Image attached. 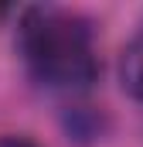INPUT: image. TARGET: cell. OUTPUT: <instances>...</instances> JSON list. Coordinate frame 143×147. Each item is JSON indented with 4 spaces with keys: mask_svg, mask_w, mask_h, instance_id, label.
I'll return each instance as SVG.
<instances>
[{
    "mask_svg": "<svg viewBox=\"0 0 143 147\" xmlns=\"http://www.w3.org/2000/svg\"><path fill=\"white\" fill-rule=\"evenodd\" d=\"M17 48L31 75L48 89H85L99 75L89 21L61 7L24 10L17 28Z\"/></svg>",
    "mask_w": 143,
    "mask_h": 147,
    "instance_id": "1",
    "label": "cell"
},
{
    "mask_svg": "<svg viewBox=\"0 0 143 147\" xmlns=\"http://www.w3.org/2000/svg\"><path fill=\"white\" fill-rule=\"evenodd\" d=\"M119 82H123V89H126L133 99H143V31L123 48V58H119Z\"/></svg>",
    "mask_w": 143,
    "mask_h": 147,
    "instance_id": "2",
    "label": "cell"
},
{
    "mask_svg": "<svg viewBox=\"0 0 143 147\" xmlns=\"http://www.w3.org/2000/svg\"><path fill=\"white\" fill-rule=\"evenodd\" d=\"M0 147H37V144L27 137H0Z\"/></svg>",
    "mask_w": 143,
    "mask_h": 147,
    "instance_id": "3",
    "label": "cell"
}]
</instances>
